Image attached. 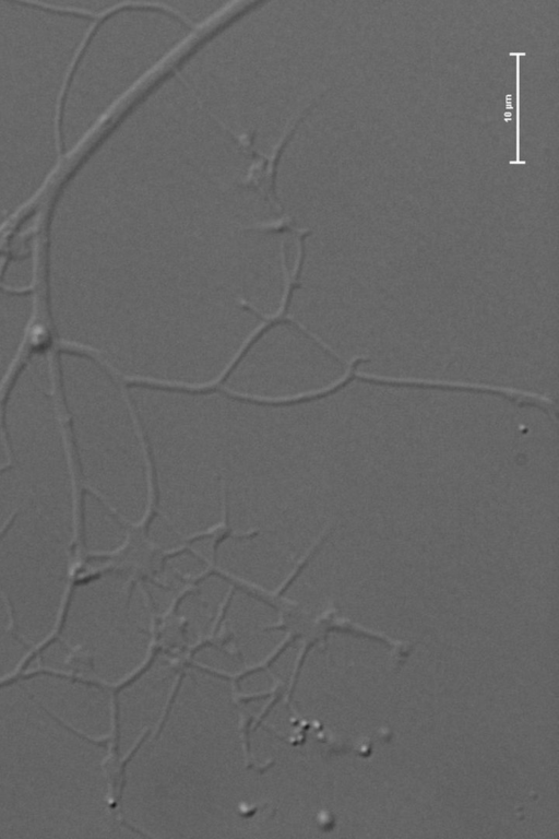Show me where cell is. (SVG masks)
<instances>
[{
    "label": "cell",
    "mask_w": 559,
    "mask_h": 839,
    "mask_svg": "<svg viewBox=\"0 0 559 839\" xmlns=\"http://www.w3.org/2000/svg\"><path fill=\"white\" fill-rule=\"evenodd\" d=\"M249 781L231 686L191 671L159 731L126 766L128 823L155 838L247 837Z\"/></svg>",
    "instance_id": "6da1fadb"
},
{
    "label": "cell",
    "mask_w": 559,
    "mask_h": 839,
    "mask_svg": "<svg viewBox=\"0 0 559 839\" xmlns=\"http://www.w3.org/2000/svg\"><path fill=\"white\" fill-rule=\"evenodd\" d=\"M340 356L289 319L270 321L245 346L223 379V390L246 400L282 403L338 392L355 379L353 361L338 381L329 382Z\"/></svg>",
    "instance_id": "7a4b0ae2"
},
{
    "label": "cell",
    "mask_w": 559,
    "mask_h": 839,
    "mask_svg": "<svg viewBox=\"0 0 559 839\" xmlns=\"http://www.w3.org/2000/svg\"><path fill=\"white\" fill-rule=\"evenodd\" d=\"M278 612L245 593L230 602L221 630V645L203 649L200 663L229 674L260 665L283 643Z\"/></svg>",
    "instance_id": "3957f363"
},
{
    "label": "cell",
    "mask_w": 559,
    "mask_h": 839,
    "mask_svg": "<svg viewBox=\"0 0 559 839\" xmlns=\"http://www.w3.org/2000/svg\"><path fill=\"white\" fill-rule=\"evenodd\" d=\"M215 559L226 575L269 593L282 588L305 560L260 534H235L222 541Z\"/></svg>",
    "instance_id": "277c9868"
},
{
    "label": "cell",
    "mask_w": 559,
    "mask_h": 839,
    "mask_svg": "<svg viewBox=\"0 0 559 839\" xmlns=\"http://www.w3.org/2000/svg\"><path fill=\"white\" fill-rule=\"evenodd\" d=\"M176 680L175 665L167 660L159 659L133 684L123 689V693L128 695L129 706L128 710L126 709V714H120L117 718L118 733L128 728L123 758L130 755L143 735L160 720Z\"/></svg>",
    "instance_id": "5b68a950"
},
{
    "label": "cell",
    "mask_w": 559,
    "mask_h": 839,
    "mask_svg": "<svg viewBox=\"0 0 559 839\" xmlns=\"http://www.w3.org/2000/svg\"><path fill=\"white\" fill-rule=\"evenodd\" d=\"M227 595L224 581L213 578L190 593L178 607L181 638L188 643H195L211 631L222 602Z\"/></svg>",
    "instance_id": "8992f818"
},
{
    "label": "cell",
    "mask_w": 559,
    "mask_h": 839,
    "mask_svg": "<svg viewBox=\"0 0 559 839\" xmlns=\"http://www.w3.org/2000/svg\"><path fill=\"white\" fill-rule=\"evenodd\" d=\"M313 105V103L308 105L286 123L271 152L269 154L260 153L259 157L248 168L245 177L236 184L237 187L258 191L267 202L269 206L280 216L284 214V208L276 190L277 164L290 138Z\"/></svg>",
    "instance_id": "52a82bcc"
},
{
    "label": "cell",
    "mask_w": 559,
    "mask_h": 839,
    "mask_svg": "<svg viewBox=\"0 0 559 839\" xmlns=\"http://www.w3.org/2000/svg\"><path fill=\"white\" fill-rule=\"evenodd\" d=\"M509 56L515 57V99H516V120H515V157L510 161L511 165H525L526 162L521 159L520 156V58L525 56V52H509Z\"/></svg>",
    "instance_id": "ba28073f"
}]
</instances>
